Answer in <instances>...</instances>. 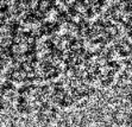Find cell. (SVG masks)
Returning <instances> with one entry per match:
<instances>
[{
    "label": "cell",
    "mask_w": 132,
    "mask_h": 127,
    "mask_svg": "<svg viewBox=\"0 0 132 127\" xmlns=\"http://www.w3.org/2000/svg\"><path fill=\"white\" fill-rule=\"evenodd\" d=\"M0 127H1V126H0Z\"/></svg>",
    "instance_id": "1"
}]
</instances>
